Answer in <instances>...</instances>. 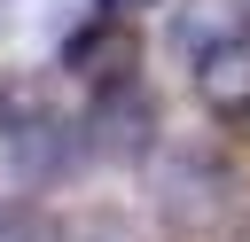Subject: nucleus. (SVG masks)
I'll return each instance as SVG.
<instances>
[{"instance_id": "nucleus-1", "label": "nucleus", "mask_w": 250, "mask_h": 242, "mask_svg": "<svg viewBox=\"0 0 250 242\" xmlns=\"http://www.w3.org/2000/svg\"><path fill=\"white\" fill-rule=\"evenodd\" d=\"M148 195L172 226H211L242 187H234V164L211 148V141H188V148H156L148 156Z\"/></svg>"}, {"instance_id": "nucleus-2", "label": "nucleus", "mask_w": 250, "mask_h": 242, "mask_svg": "<svg viewBox=\"0 0 250 242\" xmlns=\"http://www.w3.org/2000/svg\"><path fill=\"white\" fill-rule=\"evenodd\" d=\"M78 125H86V141H94V164H148V156H156V133H164L156 94H148L141 78L94 86V101H86Z\"/></svg>"}, {"instance_id": "nucleus-3", "label": "nucleus", "mask_w": 250, "mask_h": 242, "mask_svg": "<svg viewBox=\"0 0 250 242\" xmlns=\"http://www.w3.org/2000/svg\"><path fill=\"white\" fill-rule=\"evenodd\" d=\"M8 156H16V172H23L31 187H62V180H78V172L94 164V141H86V125L31 109V117L8 133Z\"/></svg>"}, {"instance_id": "nucleus-4", "label": "nucleus", "mask_w": 250, "mask_h": 242, "mask_svg": "<svg viewBox=\"0 0 250 242\" xmlns=\"http://www.w3.org/2000/svg\"><path fill=\"white\" fill-rule=\"evenodd\" d=\"M102 8V0H94ZM62 70L70 78H86V86H125L133 70H141V31H133V16H86L70 39H62Z\"/></svg>"}, {"instance_id": "nucleus-5", "label": "nucleus", "mask_w": 250, "mask_h": 242, "mask_svg": "<svg viewBox=\"0 0 250 242\" xmlns=\"http://www.w3.org/2000/svg\"><path fill=\"white\" fill-rule=\"evenodd\" d=\"M195 101L227 125H250V31H227L203 62H195Z\"/></svg>"}, {"instance_id": "nucleus-6", "label": "nucleus", "mask_w": 250, "mask_h": 242, "mask_svg": "<svg viewBox=\"0 0 250 242\" xmlns=\"http://www.w3.org/2000/svg\"><path fill=\"white\" fill-rule=\"evenodd\" d=\"M227 31H234V23H219V8H188V16L172 23V55H180V62L195 70V62H203V55H211V47L227 39Z\"/></svg>"}, {"instance_id": "nucleus-7", "label": "nucleus", "mask_w": 250, "mask_h": 242, "mask_svg": "<svg viewBox=\"0 0 250 242\" xmlns=\"http://www.w3.org/2000/svg\"><path fill=\"white\" fill-rule=\"evenodd\" d=\"M0 242H70V226L55 211H39V203H8L0 211Z\"/></svg>"}, {"instance_id": "nucleus-8", "label": "nucleus", "mask_w": 250, "mask_h": 242, "mask_svg": "<svg viewBox=\"0 0 250 242\" xmlns=\"http://www.w3.org/2000/svg\"><path fill=\"white\" fill-rule=\"evenodd\" d=\"M70 242H148L125 211H86V219H70Z\"/></svg>"}, {"instance_id": "nucleus-9", "label": "nucleus", "mask_w": 250, "mask_h": 242, "mask_svg": "<svg viewBox=\"0 0 250 242\" xmlns=\"http://www.w3.org/2000/svg\"><path fill=\"white\" fill-rule=\"evenodd\" d=\"M109 16H141V8H156V0H102Z\"/></svg>"}]
</instances>
